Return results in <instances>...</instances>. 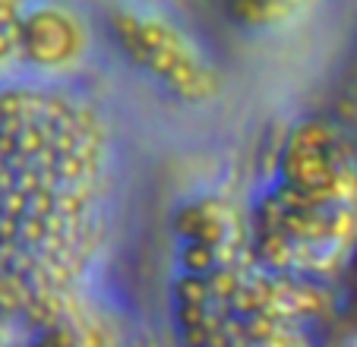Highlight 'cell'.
I'll return each instance as SVG.
<instances>
[{"label": "cell", "mask_w": 357, "mask_h": 347, "mask_svg": "<svg viewBox=\"0 0 357 347\" xmlns=\"http://www.w3.org/2000/svg\"><path fill=\"white\" fill-rule=\"evenodd\" d=\"M114 187L111 133L54 86H0V316L63 300L101 247Z\"/></svg>", "instance_id": "cell-1"}]
</instances>
